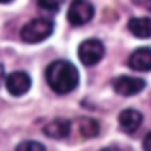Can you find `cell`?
<instances>
[{"mask_svg": "<svg viewBox=\"0 0 151 151\" xmlns=\"http://www.w3.org/2000/svg\"><path fill=\"white\" fill-rule=\"evenodd\" d=\"M46 82L57 94H68L78 86V71L68 60H53L46 68Z\"/></svg>", "mask_w": 151, "mask_h": 151, "instance_id": "6da1fadb", "label": "cell"}, {"mask_svg": "<svg viewBox=\"0 0 151 151\" xmlns=\"http://www.w3.org/2000/svg\"><path fill=\"white\" fill-rule=\"evenodd\" d=\"M52 32H53V23L50 20L36 18V20L29 22L27 25H23L20 36L25 43H41L43 39L52 36Z\"/></svg>", "mask_w": 151, "mask_h": 151, "instance_id": "7a4b0ae2", "label": "cell"}, {"mask_svg": "<svg viewBox=\"0 0 151 151\" xmlns=\"http://www.w3.org/2000/svg\"><path fill=\"white\" fill-rule=\"evenodd\" d=\"M94 16V7L91 2L87 0H73L71 6H69V11H68V22L75 27H80V25H86L93 20Z\"/></svg>", "mask_w": 151, "mask_h": 151, "instance_id": "3957f363", "label": "cell"}, {"mask_svg": "<svg viewBox=\"0 0 151 151\" xmlns=\"http://www.w3.org/2000/svg\"><path fill=\"white\" fill-rule=\"evenodd\" d=\"M105 55V46L98 39H87L78 46V57L84 66H94L98 64Z\"/></svg>", "mask_w": 151, "mask_h": 151, "instance_id": "277c9868", "label": "cell"}, {"mask_svg": "<svg viewBox=\"0 0 151 151\" xmlns=\"http://www.w3.org/2000/svg\"><path fill=\"white\" fill-rule=\"evenodd\" d=\"M112 87L121 96H133V94H139L146 87V82L137 77H117L114 78Z\"/></svg>", "mask_w": 151, "mask_h": 151, "instance_id": "5b68a950", "label": "cell"}, {"mask_svg": "<svg viewBox=\"0 0 151 151\" xmlns=\"http://www.w3.org/2000/svg\"><path fill=\"white\" fill-rule=\"evenodd\" d=\"M6 87L13 96H23L30 89V77L25 71H14L6 78Z\"/></svg>", "mask_w": 151, "mask_h": 151, "instance_id": "8992f818", "label": "cell"}, {"mask_svg": "<svg viewBox=\"0 0 151 151\" xmlns=\"http://www.w3.org/2000/svg\"><path fill=\"white\" fill-rule=\"evenodd\" d=\"M119 124H121L123 132L135 133L139 130V126L142 124V114L135 109H124L119 114Z\"/></svg>", "mask_w": 151, "mask_h": 151, "instance_id": "52a82bcc", "label": "cell"}, {"mask_svg": "<svg viewBox=\"0 0 151 151\" xmlns=\"http://www.w3.org/2000/svg\"><path fill=\"white\" fill-rule=\"evenodd\" d=\"M128 66L133 71H151V50L149 48H137L130 55Z\"/></svg>", "mask_w": 151, "mask_h": 151, "instance_id": "ba28073f", "label": "cell"}, {"mask_svg": "<svg viewBox=\"0 0 151 151\" xmlns=\"http://www.w3.org/2000/svg\"><path fill=\"white\" fill-rule=\"evenodd\" d=\"M69 132H71V123L66 119H53L43 128V133L50 139H66Z\"/></svg>", "mask_w": 151, "mask_h": 151, "instance_id": "9c48e42d", "label": "cell"}, {"mask_svg": "<svg viewBox=\"0 0 151 151\" xmlns=\"http://www.w3.org/2000/svg\"><path fill=\"white\" fill-rule=\"evenodd\" d=\"M128 30L139 39L151 37V18H132L128 22Z\"/></svg>", "mask_w": 151, "mask_h": 151, "instance_id": "30bf717a", "label": "cell"}, {"mask_svg": "<svg viewBox=\"0 0 151 151\" xmlns=\"http://www.w3.org/2000/svg\"><path fill=\"white\" fill-rule=\"evenodd\" d=\"M78 126H80V133L82 137L86 139H91V137H96L100 133V124L91 119V117H80L78 119Z\"/></svg>", "mask_w": 151, "mask_h": 151, "instance_id": "8fae6325", "label": "cell"}, {"mask_svg": "<svg viewBox=\"0 0 151 151\" xmlns=\"http://www.w3.org/2000/svg\"><path fill=\"white\" fill-rule=\"evenodd\" d=\"M37 4L46 11H57L62 6V0H37Z\"/></svg>", "mask_w": 151, "mask_h": 151, "instance_id": "7c38bea8", "label": "cell"}, {"mask_svg": "<svg viewBox=\"0 0 151 151\" xmlns=\"http://www.w3.org/2000/svg\"><path fill=\"white\" fill-rule=\"evenodd\" d=\"M18 151H27V149H36V151H43L45 146L41 142H36V140H27V142H22L20 146H16Z\"/></svg>", "mask_w": 151, "mask_h": 151, "instance_id": "4fadbf2b", "label": "cell"}, {"mask_svg": "<svg viewBox=\"0 0 151 151\" xmlns=\"http://www.w3.org/2000/svg\"><path fill=\"white\" fill-rule=\"evenodd\" d=\"M132 2L135 6H139V7H142V9H146V11L151 13V0H132Z\"/></svg>", "mask_w": 151, "mask_h": 151, "instance_id": "5bb4252c", "label": "cell"}, {"mask_svg": "<svg viewBox=\"0 0 151 151\" xmlns=\"http://www.w3.org/2000/svg\"><path fill=\"white\" fill-rule=\"evenodd\" d=\"M142 146H144L146 151H151V132L144 137V144H142Z\"/></svg>", "mask_w": 151, "mask_h": 151, "instance_id": "9a60e30c", "label": "cell"}, {"mask_svg": "<svg viewBox=\"0 0 151 151\" xmlns=\"http://www.w3.org/2000/svg\"><path fill=\"white\" fill-rule=\"evenodd\" d=\"M4 77H6V73H4V66L0 64V86H2V82H4Z\"/></svg>", "mask_w": 151, "mask_h": 151, "instance_id": "2e32d148", "label": "cell"}, {"mask_svg": "<svg viewBox=\"0 0 151 151\" xmlns=\"http://www.w3.org/2000/svg\"><path fill=\"white\" fill-rule=\"evenodd\" d=\"M7 2H11V0H0V4H7Z\"/></svg>", "mask_w": 151, "mask_h": 151, "instance_id": "e0dca14e", "label": "cell"}]
</instances>
